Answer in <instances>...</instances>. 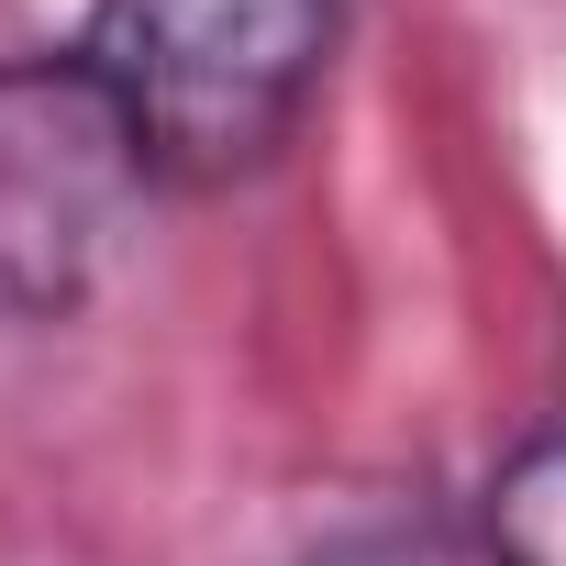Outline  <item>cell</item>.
<instances>
[{
  "instance_id": "cell-1",
  "label": "cell",
  "mask_w": 566,
  "mask_h": 566,
  "mask_svg": "<svg viewBox=\"0 0 566 566\" xmlns=\"http://www.w3.org/2000/svg\"><path fill=\"white\" fill-rule=\"evenodd\" d=\"M156 178V134L90 45L0 56V323L90 312Z\"/></svg>"
},
{
  "instance_id": "cell-2",
  "label": "cell",
  "mask_w": 566,
  "mask_h": 566,
  "mask_svg": "<svg viewBox=\"0 0 566 566\" xmlns=\"http://www.w3.org/2000/svg\"><path fill=\"white\" fill-rule=\"evenodd\" d=\"M345 0H101L90 56L156 134L167 178H244L290 145Z\"/></svg>"
},
{
  "instance_id": "cell-3",
  "label": "cell",
  "mask_w": 566,
  "mask_h": 566,
  "mask_svg": "<svg viewBox=\"0 0 566 566\" xmlns=\"http://www.w3.org/2000/svg\"><path fill=\"white\" fill-rule=\"evenodd\" d=\"M478 533H489L500 566H566V422L522 433V444L489 467Z\"/></svg>"
}]
</instances>
